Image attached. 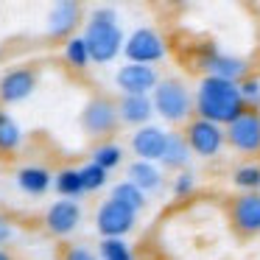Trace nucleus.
Wrapping results in <instances>:
<instances>
[{
  "label": "nucleus",
  "instance_id": "f257e3e1",
  "mask_svg": "<svg viewBox=\"0 0 260 260\" xmlns=\"http://www.w3.org/2000/svg\"><path fill=\"white\" fill-rule=\"evenodd\" d=\"M193 107H196V118L218 123V126H224V129L246 112L241 87H238L235 81L213 79V76H204V79L199 81L196 92H193Z\"/></svg>",
  "mask_w": 260,
  "mask_h": 260
},
{
  "label": "nucleus",
  "instance_id": "f03ea898",
  "mask_svg": "<svg viewBox=\"0 0 260 260\" xmlns=\"http://www.w3.org/2000/svg\"><path fill=\"white\" fill-rule=\"evenodd\" d=\"M84 42L90 48L92 64H109L123 53L126 34L112 6H98L84 20Z\"/></svg>",
  "mask_w": 260,
  "mask_h": 260
},
{
  "label": "nucleus",
  "instance_id": "7ed1b4c3",
  "mask_svg": "<svg viewBox=\"0 0 260 260\" xmlns=\"http://www.w3.org/2000/svg\"><path fill=\"white\" fill-rule=\"evenodd\" d=\"M154 101V115L165 120V123H187L193 115V92L182 79H159L157 90L151 92Z\"/></svg>",
  "mask_w": 260,
  "mask_h": 260
},
{
  "label": "nucleus",
  "instance_id": "20e7f679",
  "mask_svg": "<svg viewBox=\"0 0 260 260\" xmlns=\"http://www.w3.org/2000/svg\"><path fill=\"white\" fill-rule=\"evenodd\" d=\"M123 56L126 62L135 64H157L168 56V45H165L162 34L151 25H137L123 45Z\"/></svg>",
  "mask_w": 260,
  "mask_h": 260
},
{
  "label": "nucleus",
  "instance_id": "39448f33",
  "mask_svg": "<svg viewBox=\"0 0 260 260\" xmlns=\"http://www.w3.org/2000/svg\"><path fill=\"white\" fill-rule=\"evenodd\" d=\"M137 226V213L115 199H104L95 207V230L101 238H126Z\"/></svg>",
  "mask_w": 260,
  "mask_h": 260
},
{
  "label": "nucleus",
  "instance_id": "423d86ee",
  "mask_svg": "<svg viewBox=\"0 0 260 260\" xmlns=\"http://www.w3.org/2000/svg\"><path fill=\"white\" fill-rule=\"evenodd\" d=\"M79 120H81V129L90 137H107V135H112L120 123L118 104L104 98V95H95L81 107Z\"/></svg>",
  "mask_w": 260,
  "mask_h": 260
},
{
  "label": "nucleus",
  "instance_id": "0eeeda50",
  "mask_svg": "<svg viewBox=\"0 0 260 260\" xmlns=\"http://www.w3.org/2000/svg\"><path fill=\"white\" fill-rule=\"evenodd\" d=\"M199 64H202L204 76H213V79H224V81H235L241 84L249 76V62L243 56H235V53H224L215 45H207L199 56Z\"/></svg>",
  "mask_w": 260,
  "mask_h": 260
},
{
  "label": "nucleus",
  "instance_id": "6e6552de",
  "mask_svg": "<svg viewBox=\"0 0 260 260\" xmlns=\"http://www.w3.org/2000/svg\"><path fill=\"white\" fill-rule=\"evenodd\" d=\"M185 140L196 157L210 159L215 154H221V148L226 143V129L218 123H210L204 118H190L187 120V129H185Z\"/></svg>",
  "mask_w": 260,
  "mask_h": 260
},
{
  "label": "nucleus",
  "instance_id": "1a4fd4ad",
  "mask_svg": "<svg viewBox=\"0 0 260 260\" xmlns=\"http://www.w3.org/2000/svg\"><path fill=\"white\" fill-rule=\"evenodd\" d=\"M159 84V73L154 64H135L123 62L115 73V87L120 95H151Z\"/></svg>",
  "mask_w": 260,
  "mask_h": 260
},
{
  "label": "nucleus",
  "instance_id": "9d476101",
  "mask_svg": "<svg viewBox=\"0 0 260 260\" xmlns=\"http://www.w3.org/2000/svg\"><path fill=\"white\" fill-rule=\"evenodd\" d=\"M81 20H84L81 3H76V0H56L45 17V34L51 40L68 42L70 37H76V28L81 25Z\"/></svg>",
  "mask_w": 260,
  "mask_h": 260
},
{
  "label": "nucleus",
  "instance_id": "9b49d317",
  "mask_svg": "<svg viewBox=\"0 0 260 260\" xmlns=\"http://www.w3.org/2000/svg\"><path fill=\"white\" fill-rule=\"evenodd\" d=\"M37 84H40V76H37L34 68H12L0 76V101L14 107V104L28 101L31 95L37 92Z\"/></svg>",
  "mask_w": 260,
  "mask_h": 260
},
{
  "label": "nucleus",
  "instance_id": "f8f14e48",
  "mask_svg": "<svg viewBox=\"0 0 260 260\" xmlns=\"http://www.w3.org/2000/svg\"><path fill=\"white\" fill-rule=\"evenodd\" d=\"M81 221H84V210H81V202H73V199H56L45 210V230L56 238L73 235Z\"/></svg>",
  "mask_w": 260,
  "mask_h": 260
},
{
  "label": "nucleus",
  "instance_id": "ddd939ff",
  "mask_svg": "<svg viewBox=\"0 0 260 260\" xmlns=\"http://www.w3.org/2000/svg\"><path fill=\"white\" fill-rule=\"evenodd\" d=\"M226 143L241 154H260V112L246 109L226 126Z\"/></svg>",
  "mask_w": 260,
  "mask_h": 260
},
{
  "label": "nucleus",
  "instance_id": "4468645a",
  "mask_svg": "<svg viewBox=\"0 0 260 260\" xmlns=\"http://www.w3.org/2000/svg\"><path fill=\"white\" fill-rule=\"evenodd\" d=\"M165 143H168V132L157 123H148V126H140L135 129L129 146L135 151L137 159H146V162H159L165 154Z\"/></svg>",
  "mask_w": 260,
  "mask_h": 260
},
{
  "label": "nucleus",
  "instance_id": "2eb2a0df",
  "mask_svg": "<svg viewBox=\"0 0 260 260\" xmlns=\"http://www.w3.org/2000/svg\"><path fill=\"white\" fill-rule=\"evenodd\" d=\"M232 226L243 235H257L260 232V193H241L230 207Z\"/></svg>",
  "mask_w": 260,
  "mask_h": 260
},
{
  "label": "nucleus",
  "instance_id": "dca6fc26",
  "mask_svg": "<svg viewBox=\"0 0 260 260\" xmlns=\"http://www.w3.org/2000/svg\"><path fill=\"white\" fill-rule=\"evenodd\" d=\"M118 115H120V123L137 126V129H140V126H148L154 118L151 95H120Z\"/></svg>",
  "mask_w": 260,
  "mask_h": 260
},
{
  "label": "nucleus",
  "instance_id": "f3484780",
  "mask_svg": "<svg viewBox=\"0 0 260 260\" xmlns=\"http://www.w3.org/2000/svg\"><path fill=\"white\" fill-rule=\"evenodd\" d=\"M126 179L132 182V185H137L143 193H157L162 190L165 179H162V168H159L157 162H146V159H135V162H129V168H126Z\"/></svg>",
  "mask_w": 260,
  "mask_h": 260
},
{
  "label": "nucleus",
  "instance_id": "a211bd4d",
  "mask_svg": "<svg viewBox=\"0 0 260 260\" xmlns=\"http://www.w3.org/2000/svg\"><path fill=\"white\" fill-rule=\"evenodd\" d=\"M14 182L25 196H45L53 187V174L45 165H23L14 176Z\"/></svg>",
  "mask_w": 260,
  "mask_h": 260
},
{
  "label": "nucleus",
  "instance_id": "6ab92c4d",
  "mask_svg": "<svg viewBox=\"0 0 260 260\" xmlns=\"http://www.w3.org/2000/svg\"><path fill=\"white\" fill-rule=\"evenodd\" d=\"M193 159V151L185 140V132H168V143H165V154L159 159V165L168 171H187Z\"/></svg>",
  "mask_w": 260,
  "mask_h": 260
},
{
  "label": "nucleus",
  "instance_id": "aec40b11",
  "mask_svg": "<svg viewBox=\"0 0 260 260\" xmlns=\"http://www.w3.org/2000/svg\"><path fill=\"white\" fill-rule=\"evenodd\" d=\"M53 190L59 199H73L79 202L84 196V185H81V174L79 168H62L53 174Z\"/></svg>",
  "mask_w": 260,
  "mask_h": 260
},
{
  "label": "nucleus",
  "instance_id": "412c9836",
  "mask_svg": "<svg viewBox=\"0 0 260 260\" xmlns=\"http://www.w3.org/2000/svg\"><path fill=\"white\" fill-rule=\"evenodd\" d=\"M20 146H23V129L14 115L0 109V154H14Z\"/></svg>",
  "mask_w": 260,
  "mask_h": 260
},
{
  "label": "nucleus",
  "instance_id": "4be33fe9",
  "mask_svg": "<svg viewBox=\"0 0 260 260\" xmlns=\"http://www.w3.org/2000/svg\"><path fill=\"white\" fill-rule=\"evenodd\" d=\"M109 199H115V202L126 204L129 210H135V213H140L143 207L148 204V196L140 190L137 185H132L129 179H120L112 185V190H109Z\"/></svg>",
  "mask_w": 260,
  "mask_h": 260
},
{
  "label": "nucleus",
  "instance_id": "5701e85b",
  "mask_svg": "<svg viewBox=\"0 0 260 260\" xmlns=\"http://www.w3.org/2000/svg\"><path fill=\"white\" fill-rule=\"evenodd\" d=\"M62 53H64V62H68L70 68H76V70H84V68H90V64H92L90 48H87V42H84V37H81V34L70 37V40L64 42Z\"/></svg>",
  "mask_w": 260,
  "mask_h": 260
},
{
  "label": "nucleus",
  "instance_id": "b1692460",
  "mask_svg": "<svg viewBox=\"0 0 260 260\" xmlns=\"http://www.w3.org/2000/svg\"><path fill=\"white\" fill-rule=\"evenodd\" d=\"M90 162L101 165L104 171H115V168L123 165V148H120L118 143H107V140H104V143H98V146L92 148Z\"/></svg>",
  "mask_w": 260,
  "mask_h": 260
},
{
  "label": "nucleus",
  "instance_id": "393cba45",
  "mask_svg": "<svg viewBox=\"0 0 260 260\" xmlns=\"http://www.w3.org/2000/svg\"><path fill=\"white\" fill-rule=\"evenodd\" d=\"M95 252L101 260H135V249L126 238H101Z\"/></svg>",
  "mask_w": 260,
  "mask_h": 260
},
{
  "label": "nucleus",
  "instance_id": "a878e982",
  "mask_svg": "<svg viewBox=\"0 0 260 260\" xmlns=\"http://www.w3.org/2000/svg\"><path fill=\"white\" fill-rule=\"evenodd\" d=\"M232 185L241 187L243 193H260V165L243 162L232 171Z\"/></svg>",
  "mask_w": 260,
  "mask_h": 260
},
{
  "label": "nucleus",
  "instance_id": "bb28decb",
  "mask_svg": "<svg viewBox=\"0 0 260 260\" xmlns=\"http://www.w3.org/2000/svg\"><path fill=\"white\" fill-rule=\"evenodd\" d=\"M79 174H81L84 193H98L109 185V171H104L101 165H95V162H84L79 168Z\"/></svg>",
  "mask_w": 260,
  "mask_h": 260
},
{
  "label": "nucleus",
  "instance_id": "cd10ccee",
  "mask_svg": "<svg viewBox=\"0 0 260 260\" xmlns=\"http://www.w3.org/2000/svg\"><path fill=\"white\" fill-rule=\"evenodd\" d=\"M238 87H241V95H243L246 109L260 112V76H246Z\"/></svg>",
  "mask_w": 260,
  "mask_h": 260
},
{
  "label": "nucleus",
  "instance_id": "c85d7f7f",
  "mask_svg": "<svg viewBox=\"0 0 260 260\" xmlns=\"http://www.w3.org/2000/svg\"><path fill=\"white\" fill-rule=\"evenodd\" d=\"M196 174L193 171H179V174L174 176V182H171V193H174L176 199H185L190 196L193 190H196Z\"/></svg>",
  "mask_w": 260,
  "mask_h": 260
},
{
  "label": "nucleus",
  "instance_id": "c756f323",
  "mask_svg": "<svg viewBox=\"0 0 260 260\" xmlns=\"http://www.w3.org/2000/svg\"><path fill=\"white\" fill-rule=\"evenodd\" d=\"M62 260H101L98 252L87 243H70L68 249L62 252Z\"/></svg>",
  "mask_w": 260,
  "mask_h": 260
},
{
  "label": "nucleus",
  "instance_id": "7c9ffc66",
  "mask_svg": "<svg viewBox=\"0 0 260 260\" xmlns=\"http://www.w3.org/2000/svg\"><path fill=\"white\" fill-rule=\"evenodd\" d=\"M14 238V226H12V218L9 215H3L0 213V249L6 246L9 241Z\"/></svg>",
  "mask_w": 260,
  "mask_h": 260
},
{
  "label": "nucleus",
  "instance_id": "2f4dec72",
  "mask_svg": "<svg viewBox=\"0 0 260 260\" xmlns=\"http://www.w3.org/2000/svg\"><path fill=\"white\" fill-rule=\"evenodd\" d=\"M0 260H14V257H12V254H9V252H6V249H0Z\"/></svg>",
  "mask_w": 260,
  "mask_h": 260
}]
</instances>
